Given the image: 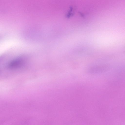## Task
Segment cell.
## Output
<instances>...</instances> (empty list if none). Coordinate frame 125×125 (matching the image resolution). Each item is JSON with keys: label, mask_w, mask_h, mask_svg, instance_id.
<instances>
[{"label": "cell", "mask_w": 125, "mask_h": 125, "mask_svg": "<svg viewBox=\"0 0 125 125\" xmlns=\"http://www.w3.org/2000/svg\"><path fill=\"white\" fill-rule=\"evenodd\" d=\"M21 58L14 59L10 62L7 65V67L10 70H16L22 66L24 64V61Z\"/></svg>", "instance_id": "obj_1"}]
</instances>
